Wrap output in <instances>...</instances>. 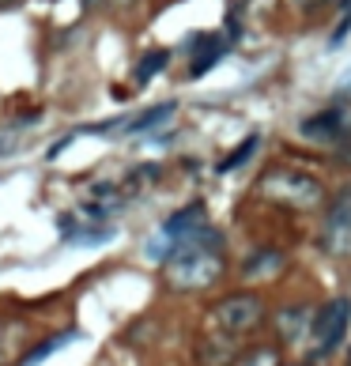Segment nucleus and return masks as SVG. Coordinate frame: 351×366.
<instances>
[{
    "label": "nucleus",
    "mask_w": 351,
    "mask_h": 366,
    "mask_svg": "<svg viewBox=\"0 0 351 366\" xmlns=\"http://www.w3.org/2000/svg\"><path fill=\"white\" fill-rule=\"evenodd\" d=\"M257 193H265L268 201L276 204H287V208H299V212H306V208H317L321 204V182L302 170H295V166H272V170L257 182Z\"/></svg>",
    "instance_id": "nucleus-1"
},
{
    "label": "nucleus",
    "mask_w": 351,
    "mask_h": 366,
    "mask_svg": "<svg viewBox=\"0 0 351 366\" xmlns=\"http://www.w3.org/2000/svg\"><path fill=\"white\" fill-rule=\"evenodd\" d=\"M261 317H265V306H261L257 295H230L223 302L212 306V314H208V325H212L219 336H242V332H254L261 325Z\"/></svg>",
    "instance_id": "nucleus-2"
},
{
    "label": "nucleus",
    "mask_w": 351,
    "mask_h": 366,
    "mask_svg": "<svg viewBox=\"0 0 351 366\" xmlns=\"http://www.w3.org/2000/svg\"><path fill=\"white\" fill-rule=\"evenodd\" d=\"M351 329V298H333V302L321 306V314L314 317V340H317V351L328 355L344 343Z\"/></svg>",
    "instance_id": "nucleus-3"
},
{
    "label": "nucleus",
    "mask_w": 351,
    "mask_h": 366,
    "mask_svg": "<svg viewBox=\"0 0 351 366\" xmlns=\"http://www.w3.org/2000/svg\"><path fill=\"white\" fill-rule=\"evenodd\" d=\"M321 246L333 257H351V185H344L333 196V208H328V219L321 230Z\"/></svg>",
    "instance_id": "nucleus-4"
},
{
    "label": "nucleus",
    "mask_w": 351,
    "mask_h": 366,
    "mask_svg": "<svg viewBox=\"0 0 351 366\" xmlns=\"http://www.w3.org/2000/svg\"><path fill=\"white\" fill-rule=\"evenodd\" d=\"M193 64H189V80H201V76L212 69V64L227 53V46H223V38L219 35H196L193 38Z\"/></svg>",
    "instance_id": "nucleus-5"
},
{
    "label": "nucleus",
    "mask_w": 351,
    "mask_h": 366,
    "mask_svg": "<svg viewBox=\"0 0 351 366\" xmlns=\"http://www.w3.org/2000/svg\"><path fill=\"white\" fill-rule=\"evenodd\" d=\"M201 227H204V204H189V208L174 212V216L167 219V223H162V238L178 246L182 238H189L193 230H201Z\"/></svg>",
    "instance_id": "nucleus-6"
},
{
    "label": "nucleus",
    "mask_w": 351,
    "mask_h": 366,
    "mask_svg": "<svg viewBox=\"0 0 351 366\" xmlns=\"http://www.w3.org/2000/svg\"><path fill=\"white\" fill-rule=\"evenodd\" d=\"M302 136L306 140H336L340 136V110H325V114H317V117H306Z\"/></svg>",
    "instance_id": "nucleus-7"
},
{
    "label": "nucleus",
    "mask_w": 351,
    "mask_h": 366,
    "mask_svg": "<svg viewBox=\"0 0 351 366\" xmlns=\"http://www.w3.org/2000/svg\"><path fill=\"white\" fill-rule=\"evenodd\" d=\"M280 268H283V253L280 249L254 253V257L246 261V276H249V280H257V276H276Z\"/></svg>",
    "instance_id": "nucleus-8"
},
{
    "label": "nucleus",
    "mask_w": 351,
    "mask_h": 366,
    "mask_svg": "<svg viewBox=\"0 0 351 366\" xmlns=\"http://www.w3.org/2000/svg\"><path fill=\"white\" fill-rule=\"evenodd\" d=\"M167 117H174V102H162V106H155V110H144V114L133 117V121H125V132H148V129L162 125Z\"/></svg>",
    "instance_id": "nucleus-9"
},
{
    "label": "nucleus",
    "mask_w": 351,
    "mask_h": 366,
    "mask_svg": "<svg viewBox=\"0 0 351 366\" xmlns=\"http://www.w3.org/2000/svg\"><path fill=\"white\" fill-rule=\"evenodd\" d=\"M72 340H76V332H57V336H49L46 343H38L35 351H27V355H23V362H19V366H38V362H46L53 351H61L64 343H72Z\"/></svg>",
    "instance_id": "nucleus-10"
},
{
    "label": "nucleus",
    "mask_w": 351,
    "mask_h": 366,
    "mask_svg": "<svg viewBox=\"0 0 351 366\" xmlns=\"http://www.w3.org/2000/svg\"><path fill=\"white\" fill-rule=\"evenodd\" d=\"M167 64H170V53L167 49H148L144 57H140V64H136V83H148L151 76H159Z\"/></svg>",
    "instance_id": "nucleus-11"
},
{
    "label": "nucleus",
    "mask_w": 351,
    "mask_h": 366,
    "mask_svg": "<svg viewBox=\"0 0 351 366\" xmlns=\"http://www.w3.org/2000/svg\"><path fill=\"white\" fill-rule=\"evenodd\" d=\"M257 143H261V136H246V140H242V143H238V148H234V151H230V155H227V159H223V163H219V166H215V170H219V174H230V170H238V166H242V163L249 159V155H254V151H257Z\"/></svg>",
    "instance_id": "nucleus-12"
},
{
    "label": "nucleus",
    "mask_w": 351,
    "mask_h": 366,
    "mask_svg": "<svg viewBox=\"0 0 351 366\" xmlns=\"http://www.w3.org/2000/svg\"><path fill=\"white\" fill-rule=\"evenodd\" d=\"M234 366H280V355L272 351V348H249Z\"/></svg>",
    "instance_id": "nucleus-13"
},
{
    "label": "nucleus",
    "mask_w": 351,
    "mask_h": 366,
    "mask_svg": "<svg viewBox=\"0 0 351 366\" xmlns=\"http://www.w3.org/2000/svg\"><path fill=\"white\" fill-rule=\"evenodd\" d=\"M91 196H114V185H95V189H91ZM106 208H117V204H114V201H91V204H87V212L102 216Z\"/></svg>",
    "instance_id": "nucleus-14"
},
{
    "label": "nucleus",
    "mask_w": 351,
    "mask_h": 366,
    "mask_svg": "<svg viewBox=\"0 0 351 366\" xmlns=\"http://www.w3.org/2000/svg\"><path fill=\"white\" fill-rule=\"evenodd\" d=\"M283 332H299V314H283Z\"/></svg>",
    "instance_id": "nucleus-15"
},
{
    "label": "nucleus",
    "mask_w": 351,
    "mask_h": 366,
    "mask_svg": "<svg viewBox=\"0 0 351 366\" xmlns=\"http://www.w3.org/2000/svg\"><path fill=\"white\" fill-rule=\"evenodd\" d=\"M302 8H317V4H325V0H299Z\"/></svg>",
    "instance_id": "nucleus-16"
},
{
    "label": "nucleus",
    "mask_w": 351,
    "mask_h": 366,
    "mask_svg": "<svg viewBox=\"0 0 351 366\" xmlns=\"http://www.w3.org/2000/svg\"><path fill=\"white\" fill-rule=\"evenodd\" d=\"M12 4H19V0H0V8H12Z\"/></svg>",
    "instance_id": "nucleus-17"
},
{
    "label": "nucleus",
    "mask_w": 351,
    "mask_h": 366,
    "mask_svg": "<svg viewBox=\"0 0 351 366\" xmlns=\"http://www.w3.org/2000/svg\"><path fill=\"white\" fill-rule=\"evenodd\" d=\"M340 4H344V8H351V0H340Z\"/></svg>",
    "instance_id": "nucleus-18"
}]
</instances>
